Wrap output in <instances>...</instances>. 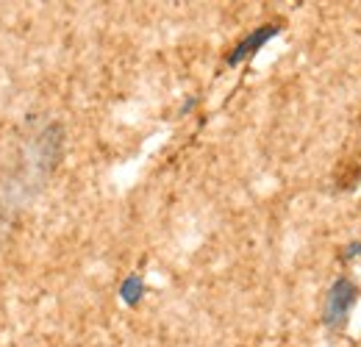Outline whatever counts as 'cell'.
Returning <instances> with one entry per match:
<instances>
[{"instance_id": "cell-1", "label": "cell", "mask_w": 361, "mask_h": 347, "mask_svg": "<svg viewBox=\"0 0 361 347\" xmlns=\"http://www.w3.org/2000/svg\"><path fill=\"white\" fill-rule=\"evenodd\" d=\"M359 298V289L350 278H336L334 286L328 289V303H325V325L328 328H342L345 319L350 317V308Z\"/></svg>"}, {"instance_id": "cell-3", "label": "cell", "mask_w": 361, "mask_h": 347, "mask_svg": "<svg viewBox=\"0 0 361 347\" xmlns=\"http://www.w3.org/2000/svg\"><path fill=\"white\" fill-rule=\"evenodd\" d=\"M142 295H145V281H142V275H128V278L123 281V286H120V298L128 305H136L142 300Z\"/></svg>"}, {"instance_id": "cell-2", "label": "cell", "mask_w": 361, "mask_h": 347, "mask_svg": "<svg viewBox=\"0 0 361 347\" xmlns=\"http://www.w3.org/2000/svg\"><path fill=\"white\" fill-rule=\"evenodd\" d=\"M278 31H281V25H262V28H256V31H250L245 39H239V44L228 53V64L231 67H236V64H242V61H247V59H253L264 44L270 42L272 37H278Z\"/></svg>"}]
</instances>
